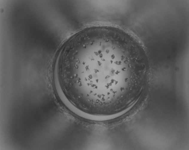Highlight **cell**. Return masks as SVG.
<instances>
[{
	"label": "cell",
	"instance_id": "cell-1",
	"mask_svg": "<svg viewBox=\"0 0 189 150\" xmlns=\"http://www.w3.org/2000/svg\"><path fill=\"white\" fill-rule=\"evenodd\" d=\"M129 54L117 40L103 37L89 39L72 47L64 70L70 93L92 104L113 102L121 76L131 65Z\"/></svg>",
	"mask_w": 189,
	"mask_h": 150
}]
</instances>
